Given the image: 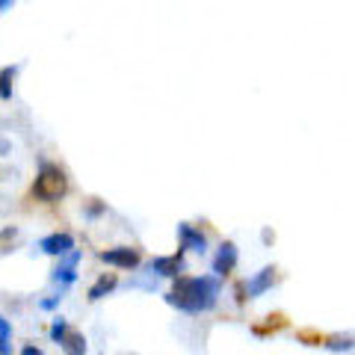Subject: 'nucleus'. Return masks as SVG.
I'll use <instances>...</instances> for the list:
<instances>
[{
    "label": "nucleus",
    "instance_id": "nucleus-9",
    "mask_svg": "<svg viewBox=\"0 0 355 355\" xmlns=\"http://www.w3.org/2000/svg\"><path fill=\"white\" fill-rule=\"evenodd\" d=\"M77 261H80V252H71V254H65V261L53 270V275L51 279L57 282V284H74V279H77Z\"/></svg>",
    "mask_w": 355,
    "mask_h": 355
},
{
    "label": "nucleus",
    "instance_id": "nucleus-3",
    "mask_svg": "<svg viewBox=\"0 0 355 355\" xmlns=\"http://www.w3.org/2000/svg\"><path fill=\"white\" fill-rule=\"evenodd\" d=\"M181 270H184V249L148 261V272L157 275V279H181Z\"/></svg>",
    "mask_w": 355,
    "mask_h": 355
},
{
    "label": "nucleus",
    "instance_id": "nucleus-4",
    "mask_svg": "<svg viewBox=\"0 0 355 355\" xmlns=\"http://www.w3.org/2000/svg\"><path fill=\"white\" fill-rule=\"evenodd\" d=\"M98 258H101L107 266H116V270H133V266H139V249H130V246H116V249H104L98 252Z\"/></svg>",
    "mask_w": 355,
    "mask_h": 355
},
{
    "label": "nucleus",
    "instance_id": "nucleus-6",
    "mask_svg": "<svg viewBox=\"0 0 355 355\" xmlns=\"http://www.w3.org/2000/svg\"><path fill=\"white\" fill-rule=\"evenodd\" d=\"M178 240H181V249H190L196 254L207 252V237L196 225H190V222H178Z\"/></svg>",
    "mask_w": 355,
    "mask_h": 355
},
{
    "label": "nucleus",
    "instance_id": "nucleus-5",
    "mask_svg": "<svg viewBox=\"0 0 355 355\" xmlns=\"http://www.w3.org/2000/svg\"><path fill=\"white\" fill-rule=\"evenodd\" d=\"M39 249L44 254H53V258H65V254L74 252V237L69 231H57V234H48L39 240Z\"/></svg>",
    "mask_w": 355,
    "mask_h": 355
},
{
    "label": "nucleus",
    "instance_id": "nucleus-12",
    "mask_svg": "<svg viewBox=\"0 0 355 355\" xmlns=\"http://www.w3.org/2000/svg\"><path fill=\"white\" fill-rule=\"evenodd\" d=\"M266 320H270V323H266V326H252L254 335H270V331H279V329H284V326H287L284 314H270Z\"/></svg>",
    "mask_w": 355,
    "mask_h": 355
},
{
    "label": "nucleus",
    "instance_id": "nucleus-1",
    "mask_svg": "<svg viewBox=\"0 0 355 355\" xmlns=\"http://www.w3.org/2000/svg\"><path fill=\"white\" fill-rule=\"evenodd\" d=\"M219 293V275H181V279H175L172 291L166 293V302L184 314H205V311L216 308Z\"/></svg>",
    "mask_w": 355,
    "mask_h": 355
},
{
    "label": "nucleus",
    "instance_id": "nucleus-11",
    "mask_svg": "<svg viewBox=\"0 0 355 355\" xmlns=\"http://www.w3.org/2000/svg\"><path fill=\"white\" fill-rule=\"evenodd\" d=\"M62 349H65V355H86V338L80 331H69L62 340Z\"/></svg>",
    "mask_w": 355,
    "mask_h": 355
},
{
    "label": "nucleus",
    "instance_id": "nucleus-10",
    "mask_svg": "<svg viewBox=\"0 0 355 355\" xmlns=\"http://www.w3.org/2000/svg\"><path fill=\"white\" fill-rule=\"evenodd\" d=\"M116 284H119V279H116V272H104L101 279H98L92 287H89V302H98V299H104L107 293H113L116 291Z\"/></svg>",
    "mask_w": 355,
    "mask_h": 355
},
{
    "label": "nucleus",
    "instance_id": "nucleus-16",
    "mask_svg": "<svg viewBox=\"0 0 355 355\" xmlns=\"http://www.w3.org/2000/svg\"><path fill=\"white\" fill-rule=\"evenodd\" d=\"M18 71V65H12V69H3V74H0V98L3 101H9L12 98V77Z\"/></svg>",
    "mask_w": 355,
    "mask_h": 355
},
{
    "label": "nucleus",
    "instance_id": "nucleus-17",
    "mask_svg": "<svg viewBox=\"0 0 355 355\" xmlns=\"http://www.w3.org/2000/svg\"><path fill=\"white\" fill-rule=\"evenodd\" d=\"M69 323H65V320L62 317H57V320H53V326H51V338L53 340H57V343H62L65 340V335H69Z\"/></svg>",
    "mask_w": 355,
    "mask_h": 355
},
{
    "label": "nucleus",
    "instance_id": "nucleus-22",
    "mask_svg": "<svg viewBox=\"0 0 355 355\" xmlns=\"http://www.w3.org/2000/svg\"><path fill=\"white\" fill-rule=\"evenodd\" d=\"M12 3H15V0H0V9H3V12H9V9H12Z\"/></svg>",
    "mask_w": 355,
    "mask_h": 355
},
{
    "label": "nucleus",
    "instance_id": "nucleus-15",
    "mask_svg": "<svg viewBox=\"0 0 355 355\" xmlns=\"http://www.w3.org/2000/svg\"><path fill=\"white\" fill-rule=\"evenodd\" d=\"M12 349V326L6 317H0V355H9Z\"/></svg>",
    "mask_w": 355,
    "mask_h": 355
},
{
    "label": "nucleus",
    "instance_id": "nucleus-13",
    "mask_svg": "<svg viewBox=\"0 0 355 355\" xmlns=\"http://www.w3.org/2000/svg\"><path fill=\"white\" fill-rule=\"evenodd\" d=\"M326 338L329 335H320V331H311V329L296 331V340L305 343V347H326Z\"/></svg>",
    "mask_w": 355,
    "mask_h": 355
},
{
    "label": "nucleus",
    "instance_id": "nucleus-20",
    "mask_svg": "<svg viewBox=\"0 0 355 355\" xmlns=\"http://www.w3.org/2000/svg\"><path fill=\"white\" fill-rule=\"evenodd\" d=\"M60 299H62V296H51V299H42L39 305H42L44 311H51V308H57V305H60Z\"/></svg>",
    "mask_w": 355,
    "mask_h": 355
},
{
    "label": "nucleus",
    "instance_id": "nucleus-18",
    "mask_svg": "<svg viewBox=\"0 0 355 355\" xmlns=\"http://www.w3.org/2000/svg\"><path fill=\"white\" fill-rule=\"evenodd\" d=\"M104 202H98V198H92V202H89L86 205V219H98V216H101L104 214Z\"/></svg>",
    "mask_w": 355,
    "mask_h": 355
},
{
    "label": "nucleus",
    "instance_id": "nucleus-7",
    "mask_svg": "<svg viewBox=\"0 0 355 355\" xmlns=\"http://www.w3.org/2000/svg\"><path fill=\"white\" fill-rule=\"evenodd\" d=\"M275 282H279V270H275V266H263L261 272H254L252 279L246 282V287H249V299L263 296Z\"/></svg>",
    "mask_w": 355,
    "mask_h": 355
},
{
    "label": "nucleus",
    "instance_id": "nucleus-14",
    "mask_svg": "<svg viewBox=\"0 0 355 355\" xmlns=\"http://www.w3.org/2000/svg\"><path fill=\"white\" fill-rule=\"evenodd\" d=\"M352 347H355V340L347 335H329L326 338V349H331V352H347Z\"/></svg>",
    "mask_w": 355,
    "mask_h": 355
},
{
    "label": "nucleus",
    "instance_id": "nucleus-2",
    "mask_svg": "<svg viewBox=\"0 0 355 355\" xmlns=\"http://www.w3.org/2000/svg\"><path fill=\"white\" fill-rule=\"evenodd\" d=\"M65 193H69V178H65V172L57 163L42 160L36 184H33V196H36L39 202H60Z\"/></svg>",
    "mask_w": 355,
    "mask_h": 355
},
{
    "label": "nucleus",
    "instance_id": "nucleus-19",
    "mask_svg": "<svg viewBox=\"0 0 355 355\" xmlns=\"http://www.w3.org/2000/svg\"><path fill=\"white\" fill-rule=\"evenodd\" d=\"M246 296H249V287H246V284H237V287H234V299H237V305L246 302Z\"/></svg>",
    "mask_w": 355,
    "mask_h": 355
},
{
    "label": "nucleus",
    "instance_id": "nucleus-21",
    "mask_svg": "<svg viewBox=\"0 0 355 355\" xmlns=\"http://www.w3.org/2000/svg\"><path fill=\"white\" fill-rule=\"evenodd\" d=\"M21 355H42V349H39V347H33V343H27V347L21 349Z\"/></svg>",
    "mask_w": 355,
    "mask_h": 355
},
{
    "label": "nucleus",
    "instance_id": "nucleus-8",
    "mask_svg": "<svg viewBox=\"0 0 355 355\" xmlns=\"http://www.w3.org/2000/svg\"><path fill=\"white\" fill-rule=\"evenodd\" d=\"M237 258H240L237 246H234V243H231V240H225V243H222V246H219L216 258H214V272L219 275V279H222V275H228V272L237 266Z\"/></svg>",
    "mask_w": 355,
    "mask_h": 355
}]
</instances>
